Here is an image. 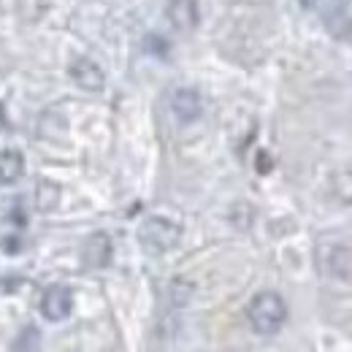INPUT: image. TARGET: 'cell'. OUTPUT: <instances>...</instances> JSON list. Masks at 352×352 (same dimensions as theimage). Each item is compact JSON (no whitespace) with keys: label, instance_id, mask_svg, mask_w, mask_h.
<instances>
[{"label":"cell","instance_id":"cell-1","mask_svg":"<svg viewBox=\"0 0 352 352\" xmlns=\"http://www.w3.org/2000/svg\"><path fill=\"white\" fill-rule=\"evenodd\" d=\"M247 320H250V325H252L255 333H261V336H274V333L282 331V325H285V320H287V304H285V298H282L279 293L263 290V293H258V296L250 301V307H247Z\"/></svg>","mask_w":352,"mask_h":352},{"label":"cell","instance_id":"cell-2","mask_svg":"<svg viewBox=\"0 0 352 352\" xmlns=\"http://www.w3.org/2000/svg\"><path fill=\"white\" fill-rule=\"evenodd\" d=\"M182 239V225L168 217H146L138 225V244L149 255H166Z\"/></svg>","mask_w":352,"mask_h":352},{"label":"cell","instance_id":"cell-3","mask_svg":"<svg viewBox=\"0 0 352 352\" xmlns=\"http://www.w3.org/2000/svg\"><path fill=\"white\" fill-rule=\"evenodd\" d=\"M74 311V293L65 285H52L46 287V293L41 296V314L52 322H63L68 320Z\"/></svg>","mask_w":352,"mask_h":352},{"label":"cell","instance_id":"cell-4","mask_svg":"<svg viewBox=\"0 0 352 352\" xmlns=\"http://www.w3.org/2000/svg\"><path fill=\"white\" fill-rule=\"evenodd\" d=\"M171 114L182 125H190L195 120H201L204 114V98L201 92L192 87H176L171 92Z\"/></svg>","mask_w":352,"mask_h":352},{"label":"cell","instance_id":"cell-5","mask_svg":"<svg viewBox=\"0 0 352 352\" xmlns=\"http://www.w3.org/2000/svg\"><path fill=\"white\" fill-rule=\"evenodd\" d=\"M68 74H71V79L79 87L87 89V92H100V89L106 87V74H103V68L92 57H76L71 63Z\"/></svg>","mask_w":352,"mask_h":352},{"label":"cell","instance_id":"cell-6","mask_svg":"<svg viewBox=\"0 0 352 352\" xmlns=\"http://www.w3.org/2000/svg\"><path fill=\"white\" fill-rule=\"evenodd\" d=\"M168 22L174 25L176 30H182V33L195 30L198 22H201L198 3L195 0H171L168 3Z\"/></svg>","mask_w":352,"mask_h":352},{"label":"cell","instance_id":"cell-7","mask_svg":"<svg viewBox=\"0 0 352 352\" xmlns=\"http://www.w3.org/2000/svg\"><path fill=\"white\" fill-rule=\"evenodd\" d=\"M82 261L87 268H103L111 261V239L106 233H92L87 241H85V250H82Z\"/></svg>","mask_w":352,"mask_h":352},{"label":"cell","instance_id":"cell-8","mask_svg":"<svg viewBox=\"0 0 352 352\" xmlns=\"http://www.w3.org/2000/svg\"><path fill=\"white\" fill-rule=\"evenodd\" d=\"M307 11L311 14H317L322 22H336V19H342L344 14H347V8H350V0H298Z\"/></svg>","mask_w":352,"mask_h":352},{"label":"cell","instance_id":"cell-9","mask_svg":"<svg viewBox=\"0 0 352 352\" xmlns=\"http://www.w3.org/2000/svg\"><path fill=\"white\" fill-rule=\"evenodd\" d=\"M25 174V157L19 149H0V184H14Z\"/></svg>","mask_w":352,"mask_h":352},{"label":"cell","instance_id":"cell-10","mask_svg":"<svg viewBox=\"0 0 352 352\" xmlns=\"http://www.w3.org/2000/svg\"><path fill=\"white\" fill-rule=\"evenodd\" d=\"M57 198H60V190H57L52 182H41V201H38V209H41V212L54 209Z\"/></svg>","mask_w":352,"mask_h":352}]
</instances>
